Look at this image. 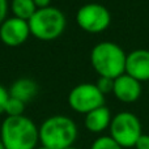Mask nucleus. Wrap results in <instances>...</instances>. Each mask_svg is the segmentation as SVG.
<instances>
[{"instance_id":"13","label":"nucleus","mask_w":149,"mask_h":149,"mask_svg":"<svg viewBox=\"0 0 149 149\" xmlns=\"http://www.w3.org/2000/svg\"><path fill=\"white\" fill-rule=\"evenodd\" d=\"M10 9L13 12V17L29 21L37 12V7L33 0H12Z\"/></svg>"},{"instance_id":"23","label":"nucleus","mask_w":149,"mask_h":149,"mask_svg":"<svg viewBox=\"0 0 149 149\" xmlns=\"http://www.w3.org/2000/svg\"><path fill=\"white\" fill-rule=\"evenodd\" d=\"M67 149H77V148H74V147H70V148H67Z\"/></svg>"},{"instance_id":"5","label":"nucleus","mask_w":149,"mask_h":149,"mask_svg":"<svg viewBox=\"0 0 149 149\" xmlns=\"http://www.w3.org/2000/svg\"><path fill=\"white\" fill-rule=\"evenodd\" d=\"M110 136L122 148L135 147L139 137L143 135L141 123L135 114L122 111L116 114L110 123Z\"/></svg>"},{"instance_id":"12","label":"nucleus","mask_w":149,"mask_h":149,"mask_svg":"<svg viewBox=\"0 0 149 149\" xmlns=\"http://www.w3.org/2000/svg\"><path fill=\"white\" fill-rule=\"evenodd\" d=\"M8 92L10 97L17 98L24 103H26L36 97V94L38 93V85L34 80L28 79V77H21L13 82Z\"/></svg>"},{"instance_id":"18","label":"nucleus","mask_w":149,"mask_h":149,"mask_svg":"<svg viewBox=\"0 0 149 149\" xmlns=\"http://www.w3.org/2000/svg\"><path fill=\"white\" fill-rule=\"evenodd\" d=\"M135 148L136 149H149V135H144L139 137V140L135 144Z\"/></svg>"},{"instance_id":"4","label":"nucleus","mask_w":149,"mask_h":149,"mask_svg":"<svg viewBox=\"0 0 149 149\" xmlns=\"http://www.w3.org/2000/svg\"><path fill=\"white\" fill-rule=\"evenodd\" d=\"M30 34L41 41H54L63 34L67 25L65 16L59 8L47 7L37 9L28 21Z\"/></svg>"},{"instance_id":"7","label":"nucleus","mask_w":149,"mask_h":149,"mask_svg":"<svg viewBox=\"0 0 149 149\" xmlns=\"http://www.w3.org/2000/svg\"><path fill=\"white\" fill-rule=\"evenodd\" d=\"M68 105L72 110L86 115L95 109L105 106V95L98 90L95 84H80L68 94Z\"/></svg>"},{"instance_id":"17","label":"nucleus","mask_w":149,"mask_h":149,"mask_svg":"<svg viewBox=\"0 0 149 149\" xmlns=\"http://www.w3.org/2000/svg\"><path fill=\"white\" fill-rule=\"evenodd\" d=\"M8 100H9V92L3 85H0V114H4Z\"/></svg>"},{"instance_id":"11","label":"nucleus","mask_w":149,"mask_h":149,"mask_svg":"<svg viewBox=\"0 0 149 149\" xmlns=\"http://www.w3.org/2000/svg\"><path fill=\"white\" fill-rule=\"evenodd\" d=\"M111 119L110 110L106 106H101L85 115V127L93 134H100L110 127Z\"/></svg>"},{"instance_id":"8","label":"nucleus","mask_w":149,"mask_h":149,"mask_svg":"<svg viewBox=\"0 0 149 149\" xmlns=\"http://www.w3.org/2000/svg\"><path fill=\"white\" fill-rule=\"evenodd\" d=\"M30 36L28 21L17 17L5 18L0 25V39L9 47H16L25 43Z\"/></svg>"},{"instance_id":"19","label":"nucleus","mask_w":149,"mask_h":149,"mask_svg":"<svg viewBox=\"0 0 149 149\" xmlns=\"http://www.w3.org/2000/svg\"><path fill=\"white\" fill-rule=\"evenodd\" d=\"M8 13V0H0V25L7 18Z\"/></svg>"},{"instance_id":"10","label":"nucleus","mask_w":149,"mask_h":149,"mask_svg":"<svg viewBox=\"0 0 149 149\" xmlns=\"http://www.w3.org/2000/svg\"><path fill=\"white\" fill-rule=\"evenodd\" d=\"M113 93L122 102L132 103L139 100V97L141 95V85L140 81L124 73L114 80Z\"/></svg>"},{"instance_id":"14","label":"nucleus","mask_w":149,"mask_h":149,"mask_svg":"<svg viewBox=\"0 0 149 149\" xmlns=\"http://www.w3.org/2000/svg\"><path fill=\"white\" fill-rule=\"evenodd\" d=\"M24 110H25V103L9 95V100L5 105L4 114H7V116H20L24 115Z\"/></svg>"},{"instance_id":"1","label":"nucleus","mask_w":149,"mask_h":149,"mask_svg":"<svg viewBox=\"0 0 149 149\" xmlns=\"http://www.w3.org/2000/svg\"><path fill=\"white\" fill-rule=\"evenodd\" d=\"M0 140L5 149H36L39 128L25 115L7 116L1 124Z\"/></svg>"},{"instance_id":"9","label":"nucleus","mask_w":149,"mask_h":149,"mask_svg":"<svg viewBox=\"0 0 149 149\" xmlns=\"http://www.w3.org/2000/svg\"><path fill=\"white\" fill-rule=\"evenodd\" d=\"M126 73L137 81L149 80V50L137 49L127 55Z\"/></svg>"},{"instance_id":"2","label":"nucleus","mask_w":149,"mask_h":149,"mask_svg":"<svg viewBox=\"0 0 149 149\" xmlns=\"http://www.w3.org/2000/svg\"><path fill=\"white\" fill-rule=\"evenodd\" d=\"M76 139L77 126L70 116H50L39 127V141L47 149H67Z\"/></svg>"},{"instance_id":"16","label":"nucleus","mask_w":149,"mask_h":149,"mask_svg":"<svg viewBox=\"0 0 149 149\" xmlns=\"http://www.w3.org/2000/svg\"><path fill=\"white\" fill-rule=\"evenodd\" d=\"M95 86L98 88L101 93L103 95L107 94V93H113L114 89V80L113 79H107V77H100L95 84Z\"/></svg>"},{"instance_id":"15","label":"nucleus","mask_w":149,"mask_h":149,"mask_svg":"<svg viewBox=\"0 0 149 149\" xmlns=\"http://www.w3.org/2000/svg\"><path fill=\"white\" fill-rule=\"evenodd\" d=\"M90 149H123L111 136H101L93 141Z\"/></svg>"},{"instance_id":"6","label":"nucleus","mask_w":149,"mask_h":149,"mask_svg":"<svg viewBox=\"0 0 149 149\" xmlns=\"http://www.w3.org/2000/svg\"><path fill=\"white\" fill-rule=\"evenodd\" d=\"M76 22L84 31L88 33H102L111 22L109 9L98 3H89L79 8L76 13Z\"/></svg>"},{"instance_id":"21","label":"nucleus","mask_w":149,"mask_h":149,"mask_svg":"<svg viewBox=\"0 0 149 149\" xmlns=\"http://www.w3.org/2000/svg\"><path fill=\"white\" fill-rule=\"evenodd\" d=\"M0 149H5L4 145H3V143H1V140H0Z\"/></svg>"},{"instance_id":"22","label":"nucleus","mask_w":149,"mask_h":149,"mask_svg":"<svg viewBox=\"0 0 149 149\" xmlns=\"http://www.w3.org/2000/svg\"><path fill=\"white\" fill-rule=\"evenodd\" d=\"M36 149H47V148H45V147H42V145H41V147H37Z\"/></svg>"},{"instance_id":"20","label":"nucleus","mask_w":149,"mask_h":149,"mask_svg":"<svg viewBox=\"0 0 149 149\" xmlns=\"http://www.w3.org/2000/svg\"><path fill=\"white\" fill-rule=\"evenodd\" d=\"M36 4L37 9H42V8H47L51 4V0H33Z\"/></svg>"},{"instance_id":"3","label":"nucleus","mask_w":149,"mask_h":149,"mask_svg":"<svg viewBox=\"0 0 149 149\" xmlns=\"http://www.w3.org/2000/svg\"><path fill=\"white\" fill-rule=\"evenodd\" d=\"M127 55L114 42H101L90 52V63L100 77L115 80L126 73Z\"/></svg>"}]
</instances>
